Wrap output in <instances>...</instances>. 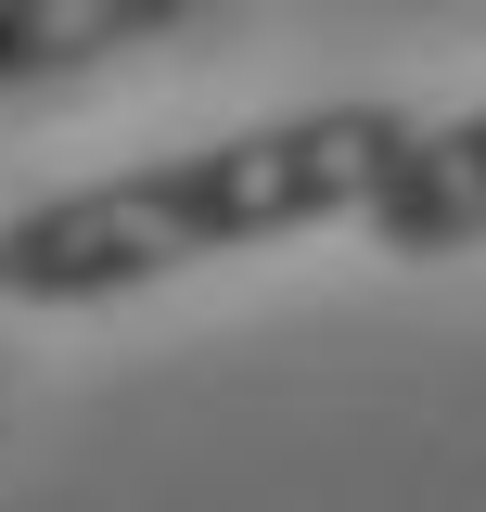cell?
<instances>
[{"mask_svg":"<svg viewBox=\"0 0 486 512\" xmlns=\"http://www.w3.org/2000/svg\"><path fill=\"white\" fill-rule=\"evenodd\" d=\"M410 141L423 128L397 103H307V116L192 141V154L116 167V180H77L52 205L0 218V295L13 308H103V295H141L192 256H243L282 231H320V218H359Z\"/></svg>","mask_w":486,"mask_h":512,"instance_id":"6da1fadb","label":"cell"},{"mask_svg":"<svg viewBox=\"0 0 486 512\" xmlns=\"http://www.w3.org/2000/svg\"><path fill=\"white\" fill-rule=\"evenodd\" d=\"M359 231L384 256H461V244H486V103L448 116V128H423V141L384 167V192L359 205Z\"/></svg>","mask_w":486,"mask_h":512,"instance_id":"7a4b0ae2","label":"cell"},{"mask_svg":"<svg viewBox=\"0 0 486 512\" xmlns=\"http://www.w3.org/2000/svg\"><path fill=\"white\" fill-rule=\"evenodd\" d=\"M192 0H0V90H39L77 64H116L141 39H167Z\"/></svg>","mask_w":486,"mask_h":512,"instance_id":"3957f363","label":"cell"}]
</instances>
